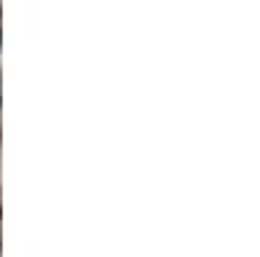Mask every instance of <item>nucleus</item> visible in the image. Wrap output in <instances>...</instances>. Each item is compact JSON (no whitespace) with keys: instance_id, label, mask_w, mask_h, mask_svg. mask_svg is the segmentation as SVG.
I'll use <instances>...</instances> for the list:
<instances>
[{"instance_id":"obj_1","label":"nucleus","mask_w":260,"mask_h":257,"mask_svg":"<svg viewBox=\"0 0 260 257\" xmlns=\"http://www.w3.org/2000/svg\"><path fill=\"white\" fill-rule=\"evenodd\" d=\"M0 47H3V34H0Z\"/></svg>"}]
</instances>
